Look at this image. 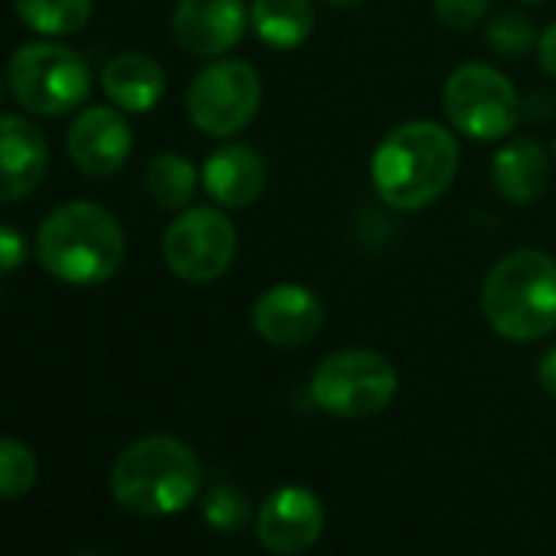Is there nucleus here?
I'll list each match as a JSON object with an SVG mask.
<instances>
[{"label":"nucleus","mask_w":556,"mask_h":556,"mask_svg":"<svg viewBox=\"0 0 556 556\" xmlns=\"http://www.w3.org/2000/svg\"><path fill=\"white\" fill-rule=\"evenodd\" d=\"M458 141L439 122H403L383 135L370 157V180L377 197L400 210L416 213L432 206L455 180Z\"/></svg>","instance_id":"obj_1"},{"label":"nucleus","mask_w":556,"mask_h":556,"mask_svg":"<svg viewBox=\"0 0 556 556\" xmlns=\"http://www.w3.org/2000/svg\"><path fill=\"white\" fill-rule=\"evenodd\" d=\"M43 268L70 286H102L122 268L125 229L99 203L73 200L56 206L37 232Z\"/></svg>","instance_id":"obj_2"},{"label":"nucleus","mask_w":556,"mask_h":556,"mask_svg":"<svg viewBox=\"0 0 556 556\" xmlns=\"http://www.w3.org/2000/svg\"><path fill=\"white\" fill-rule=\"evenodd\" d=\"M481 312L494 334L530 344L556 331V258L540 249H514L484 278Z\"/></svg>","instance_id":"obj_3"},{"label":"nucleus","mask_w":556,"mask_h":556,"mask_svg":"<svg viewBox=\"0 0 556 556\" xmlns=\"http://www.w3.org/2000/svg\"><path fill=\"white\" fill-rule=\"evenodd\" d=\"M203 468L197 452L174 435H144L112 465L115 501L141 517H170L200 494Z\"/></svg>","instance_id":"obj_4"},{"label":"nucleus","mask_w":556,"mask_h":556,"mask_svg":"<svg viewBox=\"0 0 556 556\" xmlns=\"http://www.w3.org/2000/svg\"><path fill=\"white\" fill-rule=\"evenodd\" d=\"M14 99L34 115H70L92 92V73L86 60L63 43H27L8 66Z\"/></svg>","instance_id":"obj_5"},{"label":"nucleus","mask_w":556,"mask_h":556,"mask_svg":"<svg viewBox=\"0 0 556 556\" xmlns=\"http://www.w3.org/2000/svg\"><path fill=\"white\" fill-rule=\"evenodd\" d=\"M400 390L396 367L377 351H338L312 374V400L338 419H370L383 413Z\"/></svg>","instance_id":"obj_6"},{"label":"nucleus","mask_w":556,"mask_h":556,"mask_svg":"<svg viewBox=\"0 0 556 556\" xmlns=\"http://www.w3.org/2000/svg\"><path fill=\"white\" fill-rule=\"evenodd\" d=\"M448 125L471 141H501L520 122V99L510 79L488 63L458 66L442 89Z\"/></svg>","instance_id":"obj_7"},{"label":"nucleus","mask_w":556,"mask_h":556,"mask_svg":"<svg viewBox=\"0 0 556 556\" xmlns=\"http://www.w3.org/2000/svg\"><path fill=\"white\" fill-rule=\"evenodd\" d=\"M262 105V79L245 60L210 63L187 89V115L210 138H232L252 125Z\"/></svg>","instance_id":"obj_8"},{"label":"nucleus","mask_w":556,"mask_h":556,"mask_svg":"<svg viewBox=\"0 0 556 556\" xmlns=\"http://www.w3.org/2000/svg\"><path fill=\"white\" fill-rule=\"evenodd\" d=\"M239 236L226 213L193 206L180 213L164 232V262L184 282L203 286L223 278L236 258Z\"/></svg>","instance_id":"obj_9"},{"label":"nucleus","mask_w":556,"mask_h":556,"mask_svg":"<svg viewBox=\"0 0 556 556\" xmlns=\"http://www.w3.org/2000/svg\"><path fill=\"white\" fill-rule=\"evenodd\" d=\"M325 533V504L302 484L275 488L255 514V536L278 556L312 549Z\"/></svg>","instance_id":"obj_10"},{"label":"nucleus","mask_w":556,"mask_h":556,"mask_svg":"<svg viewBox=\"0 0 556 556\" xmlns=\"http://www.w3.org/2000/svg\"><path fill=\"white\" fill-rule=\"evenodd\" d=\"M252 328L271 348H305L325 328V305L308 286H271L252 305Z\"/></svg>","instance_id":"obj_11"},{"label":"nucleus","mask_w":556,"mask_h":556,"mask_svg":"<svg viewBox=\"0 0 556 556\" xmlns=\"http://www.w3.org/2000/svg\"><path fill=\"white\" fill-rule=\"evenodd\" d=\"M242 0H180L170 30L184 53L197 60H213L229 53L245 37Z\"/></svg>","instance_id":"obj_12"},{"label":"nucleus","mask_w":556,"mask_h":556,"mask_svg":"<svg viewBox=\"0 0 556 556\" xmlns=\"http://www.w3.org/2000/svg\"><path fill=\"white\" fill-rule=\"evenodd\" d=\"M70 157L89 177H109L125 167L131 154V128L118 109H83L66 138Z\"/></svg>","instance_id":"obj_13"},{"label":"nucleus","mask_w":556,"mask_h":556,"mask_svg":"<svg viewBox=\"0 0 556 556\" xmlns=\"http://www.w3.org/2000/svg\"><path fill=\"white\" fill-rule=\"evenodd\" d=\"M47 174V138L17 115H0V203L30 197Z\"/></svg>","instance_id":"obj_14"},{"label":"nucleus","mask_w":556,"mask_h":556,"mask_svg":"<svg viewBox=\"0 0 556 556\" xmlns=\"http://www.w3.org/2000/svg\"><path fill=\"white\" fill-rule=\"evenodd\" d=\"M203 190L210 193V200H216L226 210H242L252 206L268 180V167L265 157L249 148V144H223L219 151H213L200 170Z\"/></svg>","instance_id":"obj_15"},{"label":"nucleus","mask_w":556,"mask_h":556,"mask_svg":"<svg viewBox=\"0 0 556 556\" xmlns=\"http://www.w3.org/2000/svg\"><path fill=\"white\" fill-rule=\"evenodd\" d=\"M549 180L546 151L533 138H510L491 161L494 193L507 203H533Z\"/></svg>","instance_id":"obj_16"},{"label":"nucleus","mask_w":556,"mask_h":556,"mask_svg":"<svg viewBox=\"0 0 556 556\" xmlns=\"http://www.w3.org/2000/svg\"><path fill=\"white\" fill-rule=\"evenodd\" d=\"M102 89L122 112H151L167 89L164 70L148 53H122L105 63L102 70Z\"/></svg>","instance_id":"obj_17"},{"label":"nucleus","mask_w":556,"mask_h":556,"mask_svg":"<svg viewBox=\"0 0 556 556\" xmlns=\"http://www.w3.org/2000/svg\"><path fill=\"white\" fill-rule=\"evenodd\" d=\"M249 24L271 50H295L315 34L312 0H252Z\"/></svg>","instance_id":"obj_18"},{"label":"nucleus","mask_w":556,"mask_h":556,"mask_svg":"<svg viewBox=\"0 0 556 556\" xmlns=\"http://www.w3.org/2000/svg\"><path fill=\"white\" fill-rule=\"evenodd\" d=\"M14 11L43 37H73L92 21L96 0H14Z\"/></svg>","instance_id":"obj_19"},{"label":"nucleus","mask_w":556,"mask_h":556,"mask_svg":"<svg viewBox=\"0 0 556 556\" xmlns=\"http://www.w3.org/2000/svg\"><path fill=\"white\" fill-rule=\"evenodd\" d=\"M197 167L180 154H157L144 170V187L151 200L164 210H180L197 193Z\"/></svg>","instance_id":"obj_20"},{"label":"nucleus","mask_w":556,"mask_h":556,"mask_svg":"<svg viewBox=\"0 0 556 556\" xmlns=\"http://www.w3.org/2000/svg\"><path fill=\"white\" fill-rule=\"evenodd\" d=\"M37 455L24 442L0 435V501L24 497L37 484Z\"/></svg>","instance_id":"obj_21"},{"label":"nucleus","mask_w":556,"mask_h":556,"mask_svg":"<svg viewBox=\"0 0 556 556\" xmlns=\"http://www.w3.org/2000/svg\"><path fill=\"white\" fill-rule=\"evenodd\" d=\"M252 517L249 497L236 484H216L203 497V520L216 530H239Z\"/></svg>","instance_id":"obj_22"},{"label":"nucleus","mask_w":556,"mask_h":556,"mask_svg":"<svg viewBox=\"0 0 556 556\" xmlns=\"http://www.w3.org/2000/svg\"><path fill=\"white\" fill-rule=\"evenodd\" d=\"M540 37L533 34V24L520 14H501L488 24V47L507 60H520Z\"/></svg>","instance_id":"obj_23"},{"label":"nucleus","mask_w":556,"mask_h":556,"mask_svg":"<svg viewBox=\"0 0 556 556\" xmlns=\"http://www.w3.org/2000/svg\"><path fill=\"white\" fill-rule=\"evenodd\" d=\"M432 8L448 30H471L488 14L491 0H432Z\"/></svg>","instance_id":"obj_24"},{"label":"nucleus","mask_w":556,"mask_h":556,"mask_svg":"<svg viewBox=\"0 0 556 556\" xmlns=\"http://www.w3.org/2000/svg\"><path fill=\"white\" fill-rule=\"evenodd\" d=\"M27 262V239L21 229L0 223V271H14Z\"/></svg>","instance_id":"obj_25"},{"label":"nucleus","mask_w":556,"mask_h":556,"mask_svg":"<svg viewBox=\"0 0 556 556\" xmlns=\"http://www.w3.org/2000/svg\"><path fill=\"white\" fill-rule=\"evenodd\" d=\"M536 53H540V66L556 79V21L540 34V40H536Z\"/></svg>","instance_id":"obj_26"},{"label":"nucleus","mask_w":556,"mask_h":556,"mask_svg":"<svg viewBox=\"0 0 556 556\" xmlns=\"http://www.w3.org/2000/svg\"><path fill=\"white\" fill-rule=\"evenodd\" d=\"M536 380L543 387V393H549L556 400V348H549L543 357H540V367H536Z\"/></svg>","instance_id":"obj_27"},{"label":"nucleus","mask_w":556,"mask_h":556,"mask_svg":"<svg viewBox=\"0 0 556 556\" xmlns=\"http://www.w3.org/2000/svg\"><path fill=\"white\" fill-rule=\"evenodd\" d=\"M328 4H334V8H357V4H364V0H328Z\"/></svg>","instance_id":"obj_28"},{"label":"nucleus","mask_w":556,"mask_h":556,"mask_svg":"<svg viewBox=\"0 0 556 556\" xmlns=\"http://www.w3.org/2000/svg\"><path fill=\"white\" fill-rule=\"evenodd\" d=\"M520 4H543V0H520Z\"/></svg>","instance_id":"obj_29"},{"label":"nucleus","mask_w":556,"mask_h":556,"mask_svg":"<svg viewBox=\"0 0 556 556\" xmlns=\"http://www.w3.org/2000/svg\"><path fill=\"white\" fill-rule=\"evenodd\" d=\"M553 161H556V144H553Z\"/></svg>","instance_id":"obj_30"}]
</instances>
